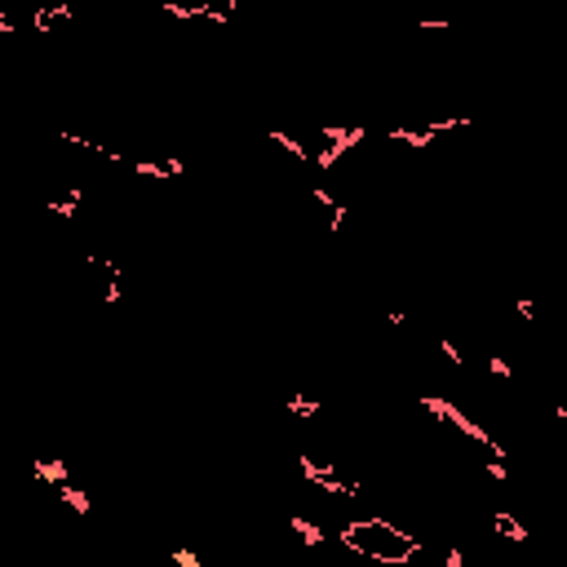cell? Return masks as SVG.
<instances>
[{"mask_svg": "<svg viewBox=\"0 0 567 567\" xmlns=\"http://www.w3.org/2000/svg\"><path fill=\"white\" fill-rule=\"evenodd\" d=\"M354 554H363V558H377V563H403V554L412 549V540L394 527V523H385V518H377V514H368V518H359L346 536H341Z\"/></svg>", "mask_w": 567, "mask_h": 567, "instance_id": "obj_1", "label": "cell"}, {"mask_svg": "<svg viewBox=\"0 0 567 567\" xmlns=\"http://www.w3.org/2000/svg\"><path fill=\"white\" fill-rule=\"evenodd\" d=\"M399 567H456L447 545H412Z\"/></svg>", "mask_w": 567, "mask_h": 567, "instance_id": "obj_2", "label": "cell"}]
</instances>
